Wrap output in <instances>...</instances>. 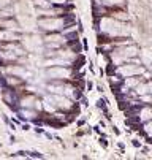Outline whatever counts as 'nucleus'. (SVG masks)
<instances>
[{"instance_id":"obj_1","label":"nucleus","mask_w":152,"mask_h":160,"mask_svg":"<svg viewBox=\"0 0 152 160\" xmlns=\"http://www.w3.org/2000/svg\"><path fill=\"white\" fill-rule=\"evenodd\" d=\"M101 29L105 32H108L109 35H116V37L129 33V27H125V24L114 19H103L101 21Z\"/></svg>"},{"instance_id":"obj_2","label":"nucleus","mask_w":152,"mask_h":160,"mask_svg":"<svg viewBox=\"0 0 152 160\" xmlns=\"http://www.w3.org/2000/svg\"><path fill=\"white\" fill-rule=\"evenodd\" d=\"M38 24H40V27L46 29V30H56V29H60L64 25V21L62 19H43Z\"/></svg>"},{"instance_id":"obj_3","label":"nucleus","mask_w":152,"mask_h":160,"mask_svg":"<svg viewBox=\"0 0 152 160\" xmlns=\"http://www.w3.org/2000/svg\"><path fill=\"white\" fill-rule=\"evenodd\" d=\"M121 75H124V76H133V75H139V73L143 72L139 67H135V65H124V67H121Z\"/></svg>"},{"instance_id":"obj_4","label":"nucleus","mask_w":152,"mask_h":160,"mask_svg":"<svg viewBox=\"0 0 152 160\" xmlns=\"http://www.w3.org/2000/svg\"><path fill=\"white\" fill-rule=\"evenodd\" d=\"M48 76H51V78H68L70 72L67 68H51V70H48Z\"/></svg>"},{"instance_id":"obj_5","label":"nucleus","mask_w":152,"mask_h":160,"mask_svg":"<svg viewBox=\"0 0 152 160\" xmlns=\"http://www.w3.org/2000/svg\"><path fill=\"white\" fill-rule=\"evenodd\" d=\"M117 56H121V57H132V56L136 54V49L135 48H125V49H119L117 52H116Z\"/></svg>"},{"instance_id":"obj_6","label":"nucleus","mask_w":152,"mask_h":160,"mask_svg":"<svg viewBox=\"0 0 152 160\" xmlns=\"http://www.w3.org/2000/svg\"><path fill=\"white\" fill-rule=\"evenodd\" d=\"M52 102H56L57 106H64V108H68V106H70V102H68L67 98H64V97H54Z\"/></svg>"},{"instance_id":"obj_7","label":"nucleus","mask_w":152,"mask_h":160,"mask_svg":"<svg viewBox=\"0 0 152 160\" xmlns=\"http://www.w3.org/2000/svg\"><path fill=\"white\" fill-rule=\"evenodd\" d=\"M25 46L29 49H35L37 46H40V41H38V38H27L25 40Z\"/></svg>"},{"instance_id":"obj_8","label":"nucleus","mask_w":152,"mask_h":160,"mask_svg":"<svg viewBox=\"0 0 152 160\" xmlns=\"http://www.w3.org/2000/svg\"><path fill=\"white\" fill-rule=\"evenodd\" d=\"M0 40H8V41H13V40H17V35L11 33V32H0Z\"/></svg>"},{"instance_id":"obj_9","label":"nucleus","mask_w":152,"mask_h":160,"mask_svg":"<svg viewBox=\"0 0 152 160\" xmlns=\"http://www.w3.org/2000/svg\"><path fill=\"white\" fill-rule=\"evenodd\" d=\"M49 43H56V44H60L62 43V37H59V35H54V37H48L46 38Z\"/></svg>"},{"instance_id":"obj_10","label":"nucleus","mask_w":152,"mask_h":160,"mask_svg":"<svg viewBox=\"0 0 152 160\" xmlns=\"http://www.w3.org/2000/svg\"><path fill=\"white\" fill-rule=\"evenodd\" d=\"M35 3L40 5V7H43V8H48V7H49V2H46V0H35Z\"/></svg>"},{"instance_id":"obj_11","label":"nucleus","mask_w":152,"mask_h":160,"mask_svg":"<svg viewBox=\"0 0 152 160\" xmlns=\"http://www.w3.org/2000/svg\"><path fill=\"white\" fill-rule=\"evenodd\" d=\"M151 114H152L151 109H144V111H143V119H149V117H151Z\"/></svg>"},{"instance_id":"obj_12","label":"nucleus","mask_w":152,"mask_h":160,"mask_svg":"<svg viewBox=\"0 0 152 160\" xmlns=\"http://www.w3.org/2000/svg\"><path fill=\"white\" fill-rule=\"evenodd\" d=\"M105 3H109V5H119L122 3V0H103Z\"/></svg>"},{"instance_id":"obj_13","label":"nucleus","mask_w":152,"mask_h":160,"mask_svg":"<svg viewBox=\"0 0 152 160\" xmlns=\"http://www.w3.org/2000/svg\"><path fill=\"white\" fill-rule=\"evenodd\" d=\"M146 130H147V133H151V135H152V122L149 124V125H146Z\"/></svg>"},{"instance_id":"obj_14","label":"nucleus","mask_w":152,"mask_h":160,"mask_svg":"<svg viewBox=\"0 0 152 160\" xmlns=\"http://www.w3.org/2000/svg\"><path fill=\"white\" fill-rule=\"evenodd\" d=\"M8 2H10V0H0V7H5V5H8Z\"/></svg>"},{"instance_id":"obj_15","label":"nucleus","mask_w":152,"mask_h":160,"mask_svg":"<svg viewBox=\"0 0 152 160\" xmlns=\"http://www.w3.org/2000/svg\"><path fill=\"white\" fill-rule=\"evenodd\" d=\"M129 84H130V86H135V84H138V81H136V79H130Z\"/></svg>"},{"instance_id":"obj_16","label":"nucleus","mask_w":152,"mask_h":160,"mask_svg":"<svg viewBox=\"0 0 152 160\" xmlns=\"http://www.w3.org/2000/svg\"><path fill=\"white\" fill-rule=\"evenodd\" d=\"M51 2H54V3H64L65 0H51Z\"/></svg>"},{"instance_id":"obj_17","label":"nucleus","mask_w":152,"mask_h":160,"mask_svg":"<svg viewBox=\"0 0 152 160\" xmlns=\"http://www.w3.org/2000/svg\"><path fill=\"white\" fill-rule=\"evenodd\" d=\"M147 89H149V92H152V82H151V84L147 86Z\"/></svg>"}]
</instances>
